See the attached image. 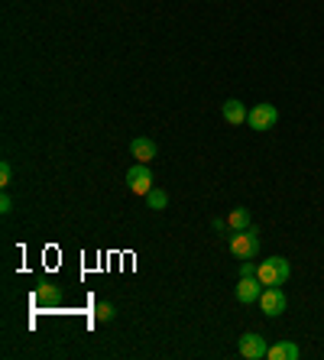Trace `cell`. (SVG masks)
<instances>
[{
    "instance_id": "9",
    "label": "cell",
    "mask_w": 324,
    "mask_h": 360,
    "mask_svg": "<svg viewBox=\"0 0 324 360\" xmlns=\"http://www.w3.org/2000/svg\"><path fill=\"white\" fill-rule=\"evenodd\" d=\"M221 114H224V120L227 124H233V127H240V124H247V104L243 101H237V98H227L224 101V108H221Z\"/></svg>"
},
{
    "instance_id": "14",
    "label": "cell",
    "mask_w": 324,
    "mask_h": 360,
    "mask_svg": "<svg viewBox=\"0 0 324 360\" xmlns=\"http://www.w3.org/2000/svg\"><path fill=\"white\" fill-rule=\"evenodd\" d=\"M94 319H98V321H114V305H110V302H98Z\"/></svg>"
},
{
    "instance_id": "4",
    "label": "cell",
    "mask_w": 324,
    "mask_h": 360,
    "mask_svg": "<svg viewBox=\"0 0 324 360\" xmlns=\"http://www.w3.org/2000/svg\"><path fill=\"white\" fill-rule=\"evenodd\" d=\"M127 188L134 195H150V188H153V172H150V166L146 162H134V166L127 169Z\"/></svg>"
},
{
    "instance_id": "17",
    "label": "cell",
    "mask_w": 324,
    "mask_h": 360,
    "mask_svg": "<svg viewBox=\"0 0 324 360\" xmlns=\"http://www.w3.org/2000/svg\"><path fill=\"white\" fill-rule=\"evenodd\" d=\"M13 211V198L10 195H0V214H10Z\"/></svg>"
},
{
    "instance_id": "1",
    "label": "cell",
    "mask_w": 324,
    "mask_h": 360,
    "mask_svg": "<svg viewBox=\"0 0 324 360\" xmlns=\"http://www.w3.org/2000/svg\"><path fill=\"white\" fill-rule=\"evenodd\" d=\"M227 250L237 257V260H257L259 257V231L253 224L247 231H233L231 240H227Z\"/></svg>"
},
{
    "instance_id": "16",
    "label": "cell",
    "mask_w": 324,
    "mask_h": 360,
    "mask_svg": "<svg viewBox=\"0 0 324 360\" xmlns=\"http://www.w3.org/2000/svg\"><path fill=\"white\" fill-rule=\"evenodd\" d=\"M240 276H257V263H253V260H243L240 263Z\"/></svg>"
},
{
    "instance_id": "8",
    "label": "cell",
    "mask_w": 324,
    "mask_h": 360,
    "mask_svg": "<svg viewBox=\"0 0 324 360\" xmlns=\"http://www.w3.org/2000/svg\"><path fill=\"white\" fill-rule=\"evenodd\" d=\"M156 153H159V146L150 136H136V140L130 143V156H134L136 162H146V166H150V162L156 160Z\"/></svg>"
},
{
    "instance_id": "5",
    "label": "cell",
    "mask_w": 324,
    "mask_h": 360,
    "mask_svg": "<svg viewBox=\"0 0 324 360\" xmlns=\"http://www.w3.org/2000/svg\"><path fill=\"white\" fill-rule=\"evenodd\" d=\"M247 124L253 127V130H273L276 124H279V110L273 108V104H253V110L247 114Z\"/></svg>"
},
{
    "instance_id": "11",
    "label": "cell",
    "mask_w": 324,
    "mask_h": 360,
    "mask_svg": "<svg viewBox=\"0 0 324 360\" xmlns=\"http://www.w3.org/2000/svg\"><path fill=\"white\" fill-rule=\"evenodd\" d=\"M266 357L269 360H299L302 357V347L295 341H279V344H273V347H269Z\"/></svg>"
},
{
    "instance_id": "12",
    "label": "cell",
    "mask_w": 324,
    "mask_h": 360,
    "mask_svg": "<svg viewBox=\"0 0 324 360\" xmlns=\"http://www.w3.org/2000/svg\"><path fill=\"white\" fill-rule=\"evenodd\" d=\"M250 224H253V221H250L247 208H233L231 214H227V227H231V231H247Z\"/></svg>"
},
{
    "instance_id": "15",
    "label": "cell",
    "mask_w": 324,
    "mask_h": 360,
    "mask_svg": "<svg viewBox=\"0 0 324 360\" xmlns=\"http://www.w3.org/2000/svg\"><path fill=\"white\" fill-rule=\"evenodd\" d=\"M13 182V166H10L7 160L0 162V185H4V188H7V185Z\"/></svg>"
},
{
    "instance_id": "2",
    "label": "cell",
    "mask_w": 324,
    "mask_h": 360,
    "mask_svg": "<svg viewBox=\"0 0 324 360\" xmlns=\"http://www.w3.org/2000/svg\"><path fill=\"white\" fill-rule=\"evenodd\" d=\"M289 276H292V266L285 257H269V260L257 263V279L263 285H283Z\"/></svg>"
},
{
    "instance_id": "6",
    "label": "cell",
    "mask_w": 324,
    "mask_h": 360,
    "mask_svg": "<svg viewBox=\"0 0 324 360\" xmlns=\"http://www.w3.org/2000/svg\"><path fill=\"white\" fill-rule=\"evenodd\" d=\"M269 354V344L263 335H257V331H247V335H240V357L247 360H263Z\"/></svg>"
},
{
    "instance_id": "3",
    "label": "cell",
    "mask_w": 324,
    "mask_h": 360,
    "mask_svg": "<svg viewBox=\"0 0 324 360\" xmlns=\"http://www.w3.org/2000/svg\"><path fill=\"white\" fill-rule=\"evenodd\" d=\"M259 309H263L266 319H279V315L289 309V299H285V292L279 289V285H266L263 295H259Z\"/></svg>"
},
{
    "instance_id": "13",
    "label": "cell",
    "mask_w": 324,
    "mask_h": 360,
    "mask_svg": "<svg viewBox=\"0 0 324 360\" xmlns=\"http://www.w3.org/2000/svg\"><path fill=\"white\" fill-rule=\"evenodd\" d=\"M146 205H150L153 211H162V208H166V205H169V195L162 192V188H156V185H153V188H150V195H146Z\"/></svg>"
},
{
    "instance_id": "10",
    "label": "cell",
    "mask_w": 324,
    "mask_h": 360,
    "mask_svg": "<svg viewBox=\"0 0 324 360\" xmlns=\"http://www.w3.org/2000/svg\"><path fill=\"white\" fill-rule=\"evenodd\" d=\"M33 299H36V305H58V302H62V289H58L56 283H39Z\"/></svg>"
},
{
    "instance_id": "7",
    "label": "cell",
    "mask_w": 324,
    "mask_h": 360,
    "mask_svg": "<svg viewBox=\"0 0 324 360\" xmlns=\"http://www.w3.org/2000/svg\"><path fill=\"white\" fill-rule=\"evenodd\" d=\"M263 289H266V285L259 283L257 276H240V283H237V302H243V305H253V302H259Z\"/></svg>"
}]
</instances>
